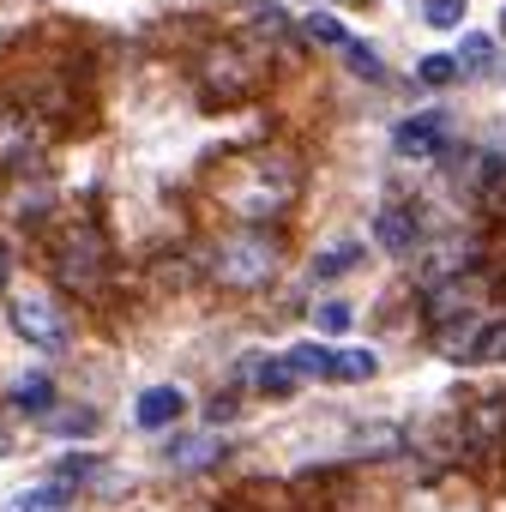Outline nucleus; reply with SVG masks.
<instances>
[{
  "label": "nucleus",
  "mask_w": 506,
  "mask_h": 512,
  "mask_svg": "<svg viewBox=\"0 0 506 512\" xmlns=\"http://www.w3.org/2000/svg\"><path fill=\"white\" fill-rule=\"evenodd\" d=\"M500 25H506V13H500Z\"/></svg>",
  "instance_id": "c756f323"
},
{
  "label": "nucleus",
  "mask_w": 506,
  "mask_h": 512,
  "mask_svg": "<svg viewBox=\"0 0 506 512\" xmlns=\"http://www.w3.org/2000/svg\"><path fill=\"white\" fill-rule=\"evenodd\" d=\"M181 410H187V392L181 386H145L133 416H139V428H175Z\"/></svg>",
  "instance_id": "9d476101"
},
{
  "label": "nucleus",
  "mask_w": 506,
  "mask_h": 512,
  "mask_svg": "<svg viewBox=\"0 0 506 512\" xmlns=\"http://www.w3.org/2000/svg\"><path fill=\"white\" fill-rule=\"evenodd\" d=\"M253 380H260V392H266V398H290L302 374H296V368L278 356V362H260V374H253Z\"/></svg>",
  "instance_id": "6ab92c4d"
},
{
  "label": "nucleus",
  "mask_w": 506,
  "mask_h": 512,
  "mask_svg": "<svg viewBox=\"0 0 506 512\" xmlns=\"http://www.w3.org/2000/svg\"><path fill=\"white\" fill-rule=\"evenodd\" d=\"M278 266H284V247H278V235L266 229V223H241V229H229V235H217L211 241V260H205V272H211V284H223V290H266L272 278H278Z\"/></svg>",
  "instance_id": "f03ea898"
},
{
  "label": "nucleus",
  "mask_w": 506,
  "mask_h": 512,
  "mask_svg": "<svg viewBox=\"0 0 506 512\" xmlns=\"http://www.w3.org/2000/svg\"><path fill=\"white\" fill-rule=\"evenodd\" d=\"M458 73H464V67H458V55H422V61H416V79H422L428 91H446Z\"/></svg>",
  "instance_id": "412c9836"
},
{
  "label": "nucleus",
  "mask_w": 506,
  "mask_h": 512,
  "mask_svg": "<svg viewBox=\"0 0 506 512\" xmlns=\"http://www.w3.org/2000/svg\"><path fill=\"white\" fill-rule=\"evenodd\" d=\"M422 25H434V31L464 25V0H422Z\"/></svg>",
  "instance_id": "b1692460"
},
{
  "label": "nucleus",
  "mask_w": 506,
  "mask_h": 512,
  "mask_svg": "<svg viewBox=\"0 0 506 512\" xmlns=\"http://www.w3.org/2000/svg\"><path fill=\"white\" fill-rule=\"evenodd\" d=\"M506 356V320H476L470 344H464V362H500Z\"/></svg>",
  "instance_id": "4468645a"
},
{
  "label": "nucleus",
  "mask_w": 506,
  "mask_h": 512,
  "mask_svg": "<svg viewBox=\"0 0 506 512\" xmlns=\"http://www.w3.org/2000/svg\"><path fill=\"white\" fill-rule=\"evenodd\" d=\"M458 67H464V73H488V67H494V37L470 31V37L458 43Z\"/></svg>",
  "instance_id": "5701e85b"
},
{
  "label": "nucleus",
  "mask_w": 506,
  "mask_h": 512,
  "mask_svg": "<svg viewBox=\"0 0 506 512\" xmlns=\"http://www.w3.org/2000/svg\"><path fill=\"white\" fill-rule=\"evenodd\" d=\"M103 428V416L91 410V404H79V410H61V416H49V434H61V440H91Z\"/></svg>",
  "instance_id": "2eb2a0df"
},
{
  "label": "nucleus",
  "mask_w": 506,
  "mask_h": 512,
  "mask_svg": "<svg viewBox=\"0 0 506 512\" xmlns=\"http://www.w3.org/2000/svg\"><path fill=\"white\" fill-rule=\"evenodd\" d=\"M49 205H55V187H49V181H37V187H25V193L13 199V217H19V223H43V217H49Z\"/></svg>",
  "instance_id": "4be33fe9"
},
{
  "label": "nucleus",
  "mask_w": 506,
  "mask_h": 512,
  "mask_svg": "<svg viewBox=\"0 0 506 512\" xmlns=\"http://www.w3.org/2000/svg\"><path fill=\"white\" fill-rule=\"evenodd\" d=\"M199 85H205V103H241L266 85V67L260 55H247L241 43H217L205 61H199Z\"/></svg>",
  "instance_id": "20e7f679"
},
{
  "label": "nucleus",
  "mask_w": 506,
  "mask_h": 512,
  "mask_svg": "<svg viewBox=\"0 0 506 512\" xmlns=\"http://www.w3.org/2000/svg\"><path fill=\"white\" fill-rule=\"evenodd\" d=\"M284 362H290L302 380H332L338 350H332V344H296V350H284Z\"/></svg>",
  "instance_id": "f8f14e48"
},
{
  "label": "nucleus",
  "mask_w": 506,
  "mask_h": 512,
  "mask_svg": "<svg viewBox=\"0 0 506 512\" xmlns=\"http://www.w3.org/2000/svg\"><path fill=\"white\" fill-rule=\"evenodd\" d=\"M374 241L386 247V253H416L422 247V211L416 205H380V217H374Z\"/></svg>",
  "instance_id": "1a4fd4ad"
},
{
  "label": "nucleus",
  "mask_w": 506,
  "mask_h": 512,
  "mask_svg": "<svg viewBox=\"0 0 506 512\" xmlns=\"http://www.w3.org/2000/svg\"><path fill=\"white\" fill-rule=\"evenodd\" d=\"M314 326H320V332H350V326H356V308L332 296V302H320V308H314Z\"/></svg>",
  "instance_id": "393cba45"
},
{
  "label": "nucleus",
  "mask_w": 506,
  "mask_h": 512,
  "mask_svg": "<svg viewBox=\"0 0 506 512\" xmlns=\"http://www.w3.org/2000/svg\"><path fill=\"white\" fill-rule=\"evenodd\" d=\"M13 410L19 416H55V380L49 374H31L13 386Z\"/></svg>",
  "instance_id": "ddd939ff"
},
{
  "label": "nucleus",
  "mask_w": 506,
  "mask_h": 512,
  "mask_svg": "<svg viewBox=\"0 0 506 512\" xmlns=\"http://www.w3.org/2000/svg\"><path fill=\"white\" fill-rule=\"evenodd\" d=\"M91 476H97V458H91V452H85V458H67V464H61V482H67V488H73V482H91Z\"/></svg>",
  "instance_id": "cd10ccee"
},
{
  "label": "nucleus",
  "mask_w": 506,
  "mask_h": 512,
  "mask_svg": "<svg viewBox=\"0 0 506 512\" xmlns=\"http://www.w3.org/2000/svg\"><path fill=\"white\" fill-rule=\"evenodd\" d=\"M344 61H350V67H356L362 79H386V67H380V55H374L368 43H356V37L344 43Z\"/></svg>",
  "instance_id": "a878e982"
},
{
  "label": "nucleus",
  "mask_w": 506,
  "mask_h": 512,
  "mask_svg": "<svg viewBox=\"0 0 506 512\" xmlns=\"http://www.w3.org/2000/svg\"><path fill=\"white\" fill-rule=\"evenodd\" d=\"M217 193H223L229 217H241V223H272V217H284V211L296 205V193H302V163H296L290 151H260V157L235 163V175H229Z\"/></svg>",
  "instance_id": "f257e3e1"
},
{
  "label": "nucleus",
  "mask_w": 506,
  "mask_h": 512,
  "mask_svg": "<svg viewBox=\"0 0 506 512\" xmlns=\"http://www.w3.org/2000/svg\"><path fill=\"white\" fill-rule=\"evenodd\" d=\"M7 284H13V253L0 247V296H7Z\"/></svg>",
  "instance_id": "c85d7f7f"
},
{
  "label": "nucleus",
  "mask_w": 506,
  "mask_h": 512,
  "mask_svg": "<svg viewBox=\"0 0 506 512\" xmlns=\"http://www.w3.org/2000/svg\"><path fill=\"white\" fill-rule=\"evenodd\" d=\"M235 410H241V404H235V392H217V398L205 404V422H211V428H223V422H229Z\"/></svg>",
  "instance_id": "bb28decb"
},
{
  "label": "nucleus",
  "mask_w": 506,
  "mask_h": 512,
  "mask_svg": "<svg viewBox=\"0 0 506 512\" xmlns=\"http://www.w3.org/2000/svg\"><path fill=\"white\" fill-rule=\"evenodd\" d=\"M458 446H470V452L506 446V398H470L458 410Z\"/></svg>",
  "instance_id": "0eeeda50"
},
{
  "label": "nucleus",
  "mask_w": 506,
  "mask_h": 512,
  "mask_svg": "<svg viewBox=\"0 0 506 512\" xmlns=\"http://www.w3.org/2000/svg\"><path fill=\"white\" fill-rule=\"evenodd\" d=\"M446 109H422V115H410V121H398L392 127V151L398 157H416V163H428V157H440L446 151Z\"/></svg>",
  "instance_id": "6e6552de"
},
{
  "label": "nucleus",
  "mask_w": 506,
  "mask_h": 512,
  "mask_svg": "<svg viewBox=\"0 0 506 512\" xmlns=\"http://www.w3.org/2000/svg\"><path fill=\"white\" fill-rule=\"evenodd\" d=\"M302 37L320 43V49H344V43H350V31H344L332 13H308V19H302Z\"/></svg>",
  "instance_id": "aec40b11"
},
{
  "label": "nucleus",
  "mask_w": 506,
  "mask_h": 512,
  "mask_svg": "<svg viewBox=\"0 0 506 512\" xmlns=\"http://www.w3.org/2000/svg\"><path fill=\"white\" fill-rule=\"evenodd\" d=\"M43 163V133L31 121V109H13V103H0V169H37Z\"/></svg>",
  "instance_id": "423d86ee"
},
{
  "label": "nucleus",
  "mask_w": 506,
  "mask_h": 512,
  "mask_svg": "<svg viewBox=\"0 0 506 512\" xmlns=\"http://www.w3.org/2000/svg\"><path fill=\"white\" fill-rule=\"evenodd\" d=\"M67 506H73V488L55 482V488H25L7 512H67Z\"/></svg>",
  "instance_id": "dca6fc26"
},
{
  "label": "nucleus",
  "mask_w": 506,
  "mask_h": 512,
  "mask_svg": "<svg viewBox=\"0 0 506 512\" xmlns=\"http://www.w3.org/2000/svg\"><path fill=\"white\" fill-rule=\"evenodd\" d=\"M229 446L223 440H211V434H175L169 446H163V464L169 470H205V464H217Z\"/></svg>",
  "instance_id": "9b49d317"
},
{
  "label": "nucleus",
  "mask_w": 506,
  "mask_h": 512,
  "mask_svg": "<svg viewBox=\"0 0 506 512\" xmlns=\"http://www.w3.org/2000/svg\"><path fill=\"white\" fill-rule=\"evenodd\" d=\"M49 272H55V284L67 296H103V284L115 272V253H109V241H103V229L91 217L55 229V241H49Z\"/></svg>",
  "instance_id": "7ed1b4c3"
},
{
  "label": "nucleus",
  "mask_w": 506,
  "mask_h": 512,
  "mask_svg": "<svg viewBox=\"0 0 506 512\" xmlns=\"http://www.w3.org/2000/svg\"><path fill=\"white\" fill-rule=\"evenodd\" d=\"M380 374V356L374 350H338V368H332V380H344V386H362V380H374Z\"/></svg>",
  "instance_id": "a211bd4d"
},
{
  "label": "nucleus",
  "mask_w": 506,
  "mask_h": 512,
  "mask_svg": "<svg viewBox=\"0 0 506 512\" xmlns=\"http://www.w3.org/2000/svg\"><path fill=\"white\" fill-rule=\"evenodd\" d=\"M13 326H19V338L37 344V350H61V344L73 338L67 308L49 302V296H19V302H13Z\"/></svg>",
  "instance_id": "39448f33"
},
{
  "label": "nucleus",
  "mask_w": 506,
  "mask_h": 512,
  "mask_svg": "<svg viewBox=\"0 0 506 512\" xmlns=\"http://www.w3.org/2000/svg\"><path fill=\"white\" fill-rule=\"evenodd\" d=\"M356 260H362V247H356V241H344V247H326L320 260H314V284H332V278L356 272Z\"/></svg>",
  "instance_id": "f3484780"
}]
</instances>
